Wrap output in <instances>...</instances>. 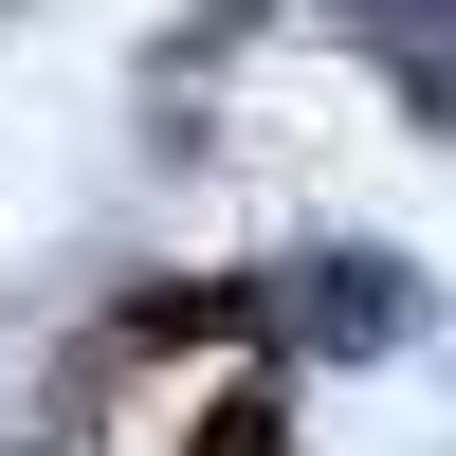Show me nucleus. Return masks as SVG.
<instances>
[{
	"mask_svg": "<svg viewBox=\"0 0 456 456\" xmlns=\"http://www.w3.org/2000/svg\"><path fill=\"white\" fill-rule=\"evenodd\" d=\"M365 19H384V37H438V19H456V0H365Z\"/></svg>",
	"mask_w": 456,
	"mask_h": 456,
	"instance_id": "nucleus-2",
	"label": "nucleus"
},
{
	"mask_svg": "<svg viewBox=\"0 0 456 456\" xmlns=\"http://www.w3.org/2000/svg\"><path fill=\"white\" fill-rule=\"evenodd\" d=\"M292 311H311V347H384V329L420 311V292H402L384 256H311V292H292Z\"/></svg>",
	"mask_w": 456,
	"mask_h": 456,
	"instance_id": "nucleus-1",
	"label": "nucleus"
}]
</instances>
